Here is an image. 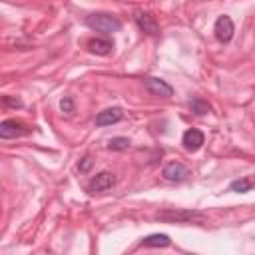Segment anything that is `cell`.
I'll return each mask as SVG.
<instances>
[{"label": "cell", "mask_w": 255, "mask_h": 255, "mask_svg": "<svg viewBox=\"0 0 255 255\" xmlns=\"http://www.w3.org/2000/svg\"><path fill=\"white\" fill-rule=\"evenodd\" d=\"M86 26L108 36V34H114V32L122 30V20L108 14V12H96V14L86 16Z\"/></svg>", "instance_id": "cell-1"}, {"label": "cell", "mask_w": 255, "mask_h": 255, "mask_svg": "<svg viewBox=\"0 0 255 255\" xmlns=\"http://www.w3.org/2000/svg\"><path fill=\"white\" fill-rule=\"evenodd\" d=\"M157 221H165V223H191V221H201L203 219V211L197 209H163L155 213Z\"/></svg>", "instance_id": "cell-2"}, {"label": "cell", "mask_w": 255, "mask_h": 255, "mask_svg": "<svg viewBox=\"0 0 255 255\" xmlns=\"http://www.w3.org/2000/svg\"><path fill=\"white\" fill-rule=\"evenodd\" d=\"M116 185V175L112 171H100L96 173L88 183V193H104Z\"/></svg>", "instance_id": "cell-3"}, {"label": "cell", "mask_w": 255, "mask_h": 255, "mask_svg": "<svg viewBox=\"0 0 255 255\" xmlns=\"http://www.w3.org/2000/svg\"><path fill=\"white\" fill-rule=\"evenodd\" d=\"M213 32H215V38H217L221 44H227V42H231V38H233V34H235V24H233V20H231L227 14H223V16H219V18L215 20Z\"/></svg>", "instance_id": "cell-4"}, {"label": "cell", "mask_w": 255, "mask_h": 255, "mask_svg": "<svg viewBox=\"0 0 255 255\" xmlns=\"http://www.w3.org/2000/svg\"><path fill=\"white\" fill-rule=\"evenodd\" d=\"M161 175H163V179H167L171 183H181V181H185L189 177V169L181 161H169L161 169Z\"/></svg>", "instance_id": "cell-5"}, {"label": "cell", "mask_w": 255, "mask_h": 255, "mask_svg": "<svg viewBox=\"0 0 255 255\" xmlns=\"http://www.w3.org/2000/svg\"><path fill=\"white\" fill-rule=\"evenodd\" d=\"M30 131V128L18 120H4L0 124V137L2 139H14L20 135H26Z\"/></svg>", "instance_id": "cell-6"}, {"label": "cell", "mask_w": 255, "mask_h": 255, "mask_svg": "<svg viewBox=\"0 0 255 255\" xmlns=\"http://www.w3.org/2000/svg\"><path fill=\"white\" fill-rule=\"evenodd\" d=\"M133 20L137 24V28L141 32H145L147 36H159V24L155 22V18L149 14V12H143V10H137L133 14Z\"/></svg>", "instance_id": "cell-7"}, {"label": "cell", "mask_w": 255, "mask_h": 255, "mask_svg": "<svg viewBox=\"0 0 255 255\" xmlns=\"http://www.w3.org/2000/svg\"><path fill=\"white\" fill-rule=\"evenodd\" d=\"M143 84H145L147 92L155 98H171L173 96V88L161 78H145Z\"/></svg>", "instance_id": "cell-8"}, {"label": "cell", "mask_w": 255, "mask_h": 255, "mask_svg": "<svg viewBox=\"0 0 255 255\" xmlns=\"http://www.w3.org/2000/svg\"><path fill=\"white\" fill-rule=\"evenodd\" d=\"M122 120H124V110L118 108V106H114V108H106V110L98 112L96 126L98 128H106V126H114V124H118Z\"/></svg>", "instance_id": "cell-9"}, {"label": "cell", "mask_w": 255, "mask_h": 255, "mask_svg": "<svg viewBox=\"0 0 255 255\" xmlns=\"http://www.w3.org/2000/svg\"><path fill=\"white\" fill-rule=\"evenodd\" d=\"M181 143H183V147H185L187 151L193 153V151L201 149V145L205 143V135H203V131H199V129H195V128H189V129L183 131Z\"/></svg>", "instance_id": "cell-10"}, {"label": "cell", "mask_w": 255, "mask_h": 255, "mask_svg": "<svg viewBox=\"0 0 255 255\" xmlns=\"http://www.w3.org/2000/svg\"><path fill=\"white\" fill-rule=\"evenodd\" d=\"M88 50L96 56H108L114 50V42L110 38H92L88 42Z\"/></svg>", "instance_id": "cell-11"}, {"label": "cell", "mask_w": 255, "mask_h": 255, "mask_svg": "<svg viewBox=\"0 0 255 255\" xmlns=\"http://www.w3.org/2000/svg\"><path fill=\"white\" fill-rule=\"evenodd\" d=\"M169 243H171L169 235H165V233H151V235L143 237L139 245L141 247H167Z\"/></svg>", "instance_id": "cell-12"}, {"label": "cell", "mask_w": 255, "mask_h": 255, "mask_svg": "<svg viewBox=\"0 0 255 255\" xmlns=\"http://www.w3.org/2000/svg\"><path fill=\"white\" fill-rule=\"evenodd\" d=\"M253 187H255V177H251V175H243V177L233 179V181L229 183V189L235 191V193H247V191H251Z\"/></svg>", "instance_id": "cell-13"}, {"label": "cell", "mask_w": 255, "mask_h": 255, "mask_svg": "<svg viewBox=\"0 0 255 255\" xmlns=\"http://www.w3.org/2000/svg\"><path fill=\"white\" fill-rule=\"evenodd\" d=\"M189 108H191V112L195 116H205L207 112H211V106L201 98H191L189 100Z\"/></svg>", "instance_id": "cell-14"}, {"label": "cell", "mask_w": 255, "mask_h": 255, "mask_svg": "<svg viewBox=\"0 0 255 255\" xmlns=\"http://www.w3.org/2000/svg\"><path fill=\"white\" fill-rule=\"evenodd\" d=\"M128 147H129V139L124 137V135L112 137V139L108 141V149H110V151H124V149H128Z\"/></svg>", "instance_id": "cell-15"}, {"label": "cell", "mask_w": 255, "mask_h": 255, "mask_svg": "<svg viewBox=\"0 0 255 255\" xmlns=\"http://www.w3.org/2000/svg\"><path fill=\"white\" fill-rule=\"evenodd\" d=\"M60 110L66 112V114H72L74 112V100H72V96H64L60 100Z\"/></svg>", "instance_id": "cell-16"}, {"label": "cell", "mask_w": 255, "mask_h": 255, "mask_svg": "<svg viewBox=\"0 0 255 255\" xmlns=\"http://www.w3.org/2000/svg\"><path fill=\"white\" fill-rule=\"evenodd\" d=\"M92 163H94V159H92V155H84V157L80 159V163H78V169H80L82 173H86V171H90V167H92Z\"/></svg>", "instance_id": "cell-17"}, {"label": "cell", "mask_w": 255, "mask_h": 255, "mask_svg": "<svg viewBox=\"0 0 255 255\" xmlns=\"http://www.w3.org/2000/svg\"><path fill=\"white\" fill-rule=\"evenodd\" d=\"M4 104L6 106H12V108H22V100L20 98H12V96H4Z\"/></svg>", "instance_id": "cell-18"}]
</instances>
